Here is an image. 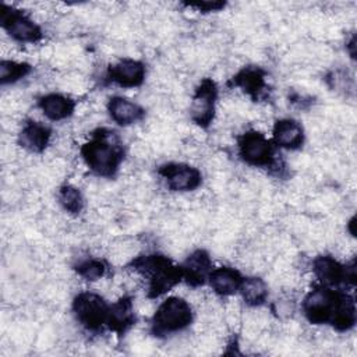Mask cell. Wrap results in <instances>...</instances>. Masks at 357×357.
<instances>
[{
    "label": "cell",
    "mask_w": 357,
    "mask_h": 357,
    "mask_svg": "<svg viewBox=\"0 0 357 357\" xmlns=\"http://www.w3.org/2000/svg\"><path fill=\"white\" fill-rule=\"evenodd\" d=\"M303 311L311 324H331L339 331H347L356 322L353 300L328 287L311 290L303 301Z\"/></svg>",
    "instance_id": "6da1fadb"
},
{
    "label": "cell",
    "mask_w": 357,
    "mask_h": 357,
    "mask_svg": "<svg viewBox=\"0 0 357 357\" xmlns=\"http://www.w3.org/2000/svg\"><path fill=\"white\" fill-rule=\"evenodd\" d=\"M81 156L95 174L112 177L123 160V148L113 132L100 130L82 145Z\"/></svg>",
    "instance_id": "7a4b0ae2"
},
{
    "label": "cell",
    "mask_w": 357,
    "mask_h": 357,
    "mask_svg": "<svg viewBox=\"0 0 357 357\" xmlns=\"http://www.w3.org/2000/svg\"><path fill=\"white\" fill-rule=\"evenodd\" d=\"M134 271L148 279V296L158 297L169 291L183 278L181 268H177L163 255H142L132 261Z\"/></svg>",
    "instance_id": "3957f363"
},
{
    "label": "cell",
    "mask_w": 357,
    "mask_h": 357,
    "mask_svg": "<svg viewBox=\"0 0 357 357\" xmlns=\"http://www.w3.org/2000/svg\"><path fill=\"white\" fill-rule=\"evenodd\" d=\"M192 321V308L190 303L181 297L166 298L155 311L152 318L153 332L156 335H167L185 329Z\"/></svg>",
    "instance_id": "277c9868"
},
{
    "label": "cell",
    "mask_w": 357,
    "mask_h": 357,
    "mask_svg": "<svg viewBox=\"0 0 357 357\" xmlns=\"http://www.w3.org/2000/svg\"><path fill=\"white\" fill-rule=\"evenodd\" d=\"M109 308L103 297L92 291H82L73 301L77 321L89 331H96L107 322Z\"/></svg>",
    "instance_id": "5b68a950"
},
{
    "label": "cell",
    "mask_w": 357,
    "mask_h": 357,
    "mask_svg": "<svg viewBox=\"0 0 357 357\" xmlns=\"http://www.w3.org/2000/svg\"><path fill=\"white\" fill-rule=\"evenodd\" d=\"M1 25L14 40L21 43H35L42 38V31L33 20L7 6L1 7Z\"/></svg>",
    "instance_id": "8992f818"
},
{
    "label": "cell",
    "mask_w": 357,
    "mask_h": 357,
    "mask_svg": "<svg viewBox=\"0 0 357 357\" xmlns=\"http://www.w3.org/2000/svg\"><path fill=\"white\" fill-rule=\"evenodd\" d=\"M238 153L241 159L251 166H269L273 160L271 142L258 131H247L240 137Z\"/></svg>",
    "instance_id": "52a82bcc"
},
{
    "label": "cell",
    "mask_w": 357,
    "mask_h": 357,
    "mask_svg": "<svg viewBox=\"0 0 357 357\" xmlns=\"http://www.w3.org/2000/svg\"><path fill=\"white\" fill-rule=\"evenodd\" d=\"M218 91L212 79H204L195 89L190 103V117L191 120L201 126L208 127L215 117V102Z\"/></svg>",
    "instance_id": "ba28073f"
},
{
    "label": "cell",
    "mask_w": 357,
    "mask_h": 357,
    "mask_svg": "<svg viewBox=\"0 0 357 357\" xmlns=\"http://www.w3.org/2000/svg\"><path fill=\"white\" fill-rule=\"evenodd\" d=\"M159 174L166 180V184L172 191L178 192L192 191L202 181L201 172L185 163H166L160 166Z\"/></svg>",
    "instance_id": "9c48e42d"
},
{
    "label": "cell",
    "mask_w": 357,
    "mask_h": 357,
    "mask_svg": "<svg viewBox=\"0 0 357 357\" xmlns=\"http://www.w3.org/2000/svg\"><path fill=\"white\" fill-rule=\"evenodd\" d=\"M109 78L123 88L139 86L145 79V66L139 60L123 59L110 66Z\"/></svg>",
    "instance_id": "30bf717a"
},
{
    "label": "cell",
    "mask_w": 357,
    "mask_h": 357,
    "mask_svg": "<svg viewBox=\"0 0 357 357\" xmlns=\"http://www.w3.org/2000/svg\"><path fill=\"white\" fill-rule=\"evenodd\" d=\"M312 271L315 276L326 286H335L342 282H346V279L354 278V273H347V266L342 265L339 261H336L331 255H319L312 262Z\"/></svg>",
    "instance_id": "8fae6325"
},
{
    "label": "cell",
    "mask_w": 357,
    "mask_h": 357,
    "mask_svg": "<svg viewBox=\"0 0 357 357\" xmlns=\"http://www.w3.org/2000/svg\"><path fill=\"white\" fill-rule=\"evenodd\" d=\"M50 130L38 121H28L18 134V144L29 152H43L50 142Z\"/></svg>",
    "instance_id": "7c38bea8"
},
{
    "label": "cell",
    "mask_w": 357,
    "mask_h": 357,
    "mask_svg": "<svg viewBox=\"0 0 357 357\" xmlns=\"http://www.w3.org/2000/svg\"><path fill=\"white\" fill-rule=\"evenodd\" d=\"M107 112L110 119L120 126H131L144 117V109L138 103L123 96L110 98Z\"/></svg>",
    "instance_id": "4fadbf2b"
},
{
    "label": "cell",
    "mask_w": 357,
    "mask_h": 357,
    "mask_svg": "<svg viewBox=\"0 0 357 357\" xmlns=\"http://www.w3.org/2000/svg\"><path fill=\"white\" fill-rule=\"evenodd\" d=\"M273 141L284 149H297L304 141V131L298 121L293 119H282L273 124Z\"/></svg>",
    "instance_id": "5bb4252c"
},
{
    "label": "cell",
    "mask_w": 357,
    "mask_h": 357,
    "mask_svg": "<svg viewBox=\"0 0 357 357\" xmlns=\"http://www.w3.org/2000/svg\"><path fill=\"white\" fill-rule=\"evenodd\" d=\"M39 109L49 120L60 121L73 114L75 102L61 93H47L39 99Z\"/></svg>",
    "instance_id": "9a60e30c"
},
{
    "label": "cell",
    "mask_w": 357,
    "mask_h": 357,
    "mask_svg": "<svg viewBox=\"0 0 357 357\" xmlns=\"http://www.w3.org/2000/svg\"><path fill=\"white\" fill-rule=\"evenodd\" d=\"M209 269L211 258L208 252H205L204 250H197L185 259L184 265L181 266V273L188 284L198 286L204 283L206 275L209 276Z\"/></svg>",
    "instance_id": "2e32d148"
},
{
    "label": "cell",
    "mask_w": 357,
    "mask_h": 357,
    "mask_svg": "<svg viewBox=\"0 0 357 357\" xmlns=\"http://www.w3.org/2000/svg\"><path fill=\"white\" fill-rule=\"evenodd\" d=\"M209 284L212 287V290L223 297L227 296H233L241 284V275L238 273V271H236L234 268L230 266H220L216 268L213 271H211L209 273Z\"/></svg>",
    "instance_id": "e0dca14e"
},
{
    "label": "cell",
    "mask_w": 357,
    "mask_h": 357,
    "mask_svg": "<svg viewBox=\"0 0 357 357\" xmlns=\"http://www.w3.org/2000/svg\"><path fill=\"white\" fill-rule=\"evenodd\" d=\"M135 311L134 304L128 297H121L119 301L110 305L107 315V326L119 333L126 332L134 325Z\"/></svg>",
    "instance_id": "ac0fdd59"
},
{
    "label": "cell",
    "mask_w": 357,
    "mask_h": 357,
    "mask_svg": "<svg viewBox=\"0 0 357 357\" xmlns=\"http://www.w3.org/2000/svg\"><path fill=\"white\" fill-rule=\"evenodd\" d=\"M240 293L243 301L250 307H259L268 298V286L264 279L258 276H250L241 280Z\"/></svg>",
    "instance_id": "d6986e66"
},
{
    "label": "cell",
    "mask_w": 357,
    "mask_h": 357,
    "mask_svg": "<svg viewBox=\"0 0 357 357\" xmlns=\"http://www.w3.org/2000/svg\"><path fill=\"white\" fill-rule=\"evenodd\" d=\"M234 84L237 86H240L247 95L257 98L265 88V74L262 70L259 68H244L243 71H240L236 78H234Z\"/></svg>",
    "instance_id": "ffe728a7"
},
{
    "label": "cell",
    "mask_w": 357,
    "mask_h": 357,
    "mask_svg": "<svg viewBox=\"0 0 357 357\" xmlns=\"http://www.w3.org/2000/svg\"><path fill=\"white\" fill-rule=\"evenodd\" d=\"M57 199L61 208L71 215H78L84 208V197L78 187L74 184L61 185L57 194Z\"/></svg>",
    "instance_id": "44dd1931"
},
{
    "label": "cell",
    "mask_w": 357,
    "mask_h": 357,
    "mask_svg": "<svg viewBox=\"0 0 357 357\" xmlns=\"http://www.w3.org/2000/svg\"><path fill=\"white\" fill-rule=\"evenodd\" d=\"M31 67L26 63L15 60H3L0 64L1 84H13L24 78L29 73Z\"/></svg>",
    "instance_id": "7402d4cb"
},
{
    "label": "cell",
    "mask_w": 357,
    "mask_h": 357,
    "mask_svg": "<svg viewBox=\"0 0 357 357\" xmlns=\"http://www.w3.org/2000/svg\"><path fill=\"white\" fill-rule=\"evenodd\" d=\"M77 273L89 282H96L100 280L105 276L106 272V265L103 261L96 259V258H86L84 261H79L75 266Z\"/></svg>",
    "instance_id": "603a6c76"
}]
</instances>
